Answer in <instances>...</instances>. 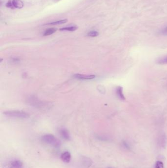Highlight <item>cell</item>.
<instances>
[{"label": "cell", "instance_id": "obj_10", "mask_svg": "<svg viewBox=\"0 0 167 168\" xmlns=\"http://www.w3.org/2000/svg\"><path fill=\"white\" fill-rule=\"evenodd\" d=\"M157 63L159 65L167 64V55L164 56L158 59Z\"/></svg>", "mask_w": 167, "mask_h": 168}, {"label": "cell", "instance_id": "obj_13", "mask_svg": "<svg viewBox=\"0 0 167 168\" xmlns=\"http://www.w3.org/2000/svg\"><path fill=\"white\" fill-rule=\"evenodd\" d=\"M67 21H68L67 19H63V20H61L55 21V22H54L50 23H49V24H48V25H60V24H64L65 23H66Z\"/></svg>", "mask_w": 167, "mask_h": 168}, {"label": "cell", "instance_id": "obj_6", "mask_svg": "<svg viewBox=\"0 0 167 168\" xmlns=\"http://www.w3.org/2000/svg\"><path fill=\"white\" fill-rule=\"evenodd\" d=\"M60 135L62 138H63L65 140H70L71 139V136L70 135L69 132L66 129L62 128L59 131Z\"/></svg>", "mask_w": 167, "mask_h": 168}, {"label": "cell", "instance_id": "obj_8", "mask_svg": "<svg viewBox=\"0 0 167 168\" xmlns=\"http://www.w3.org/2000/svg\"><path fill=\"white\" fill-rule=\"evenodd\" d=\"M23 164L20 160H14L10 164V168H23Z\"/></svg>", "mask_w": 167, "mask_h": 168}, {"label": "cell", "instance_id": "obj_1", "mask_svg": "<svg viewBox=\"0 0 167 168\" xmlns=\"http://www.w3.org/2000/svg\"><path fill=\"white\" fill-rule=\"evenodd\" d=\"M41 140L46 144L50 145L55 148H59L61 144L60 140L52 134L44 135L42 137Z\"/></svg>", "mask_w": 167, "mask_h": 168}, {"label": "cell", "instance_id": "obj_15", "mask_svg": "<svg viewBox=\"0 0 167 168\" xmlns=\"http://www.w3.org/2000/svg\"><path fill=\"white\" fill-rule=\"evenodd\" d=\"M98 35H99V33L96 31H92L88 33V36L89 37H97Z\"/></svg>", "mask_w": 167, "mask_h": 168}, {"label": "cell", "instance_id": "obj_4", "mask_svg": "<svg viewBox=\"0 0 167 168\" xmlns=\"http://www.w3.org/2000/svg\"><path fill=\"white\" fill-rule=\"evenodd\" d=\"M62 161L66 163H69L71 160V154L69 151H64L60 156Z\"/></svg>", "mask_w": 167, "mask_h": 168}, {"label": "cell", "instance_id": "obj_18", "mask_svg": "<svg viewBox=\"0 0 167 168\" xmlns=\"http://www.w3.org/2000/svg\"><path fill=\"white\" fill-rule=\"evenodd\" d=\"M112 168V167H108V168Z\"/></svg>", "mask_w": 167, "mask_h": 168}, {"label": "cell", "instance_id": "obj_14", "mask_svg": "<svg viewBox=\"0 0 167 168\" xmlns=\"http://www.w3.org/2000/svg\"><path fill=\"white\" fill-rule=\"evenodd\" d=\"M155 168H164V164L161 161H158L155 163Z\"/></svg>", "mask_w": 167, "mask_h": 168}, {"label": "cell", "instance_id": "obj_3", "mask_svg": "<svg viewBox=\"0 0 167 168\" xmlns=\"http://www.w3.org/2000/svg\"><path fill=\"white\" fill-rule=\"evenodd\" d=\"M166 136L165 134L162 133L160 134L157 138V144L158 146L161 148H164L166 144Z\"/></svg>", "mask_w": 167, "mask_h": 168}, {"label": "cell", "instance_id": "obj_19", "mask_svg": "<svg viewBox=\"0 0 167 168\" xmlns=\"http://www.w3.org/2000/svg\"><path fill=\"white\" fill-rule=\"evenodd\" d=\"M57 1H59V0H57Z\"/></svg>", "mask_w": 167, "mask_h": 168}, {"label": "cell", "instance_id": "obj_17", "mask_svg": "<svg viewBox=\"0 0 167 168\" xmlns=\"http://www.w3.org/2000/svg\"><path fill=\"white\" fill-rule=\"evenodd\" d=\"M162 33L163 35H167V27L165 28V29H163L162 32Z\"/></svg>", "mask_w": 167, "mask_h": 168}, {"label": "cell", "instance_id": "obj_7", "mask_svg": "<svg viewBox=\"0 0 167 168\" xmlns=\"http://www.w3.org/2000/svg\"><path fill=\"white\" fill-rule=\"evenodd\" d=\"M116 94L118 99L120 100H126V97L125 95L123 94V88L121 87H118L116 89Z\"/></svg>", "mask_w": 167, "mask_h": 168}, {"label": "cell", "instance_id": "obj_12", "mask_svg": "<svg viewBox=\"0 0 167 168\" xmlns=\"http://www.w3.org/2000/svg\"><path fill=\"white\" fill-rule=\"evenodd\" d=\"M77 26H70V27H64L60 29V31H75L77 30Z\"/></svg>", "mask_w": 167, "mask_h": 168}, {"label": "cell", "instance_id": "obj_5", "mask_svg": "<svg viewBox=\"0 0 167 168\" xmlns=\"http://www.w3.org/2000/svg\"><path fill=\"white\" fill-rule=\"evenodd\" d=\"M94 75H86L77 74L74 75L75 78L80 80H91L95 78Z\"/></svg>", "mask_w": 167, "mask_h": 168}, {"label": "cell", "instance_id": "obj_2", "mask_svg": "<svg viewBox=\"0 0 167 168\" xmlns=\"http://www.w3.org/2000/svg\"><path fill=\"white\" fill-rule=\"evenodd\" d=\"M3 114L8 117H17L20 119H27L30 117L28 113L24 111H8L5 112Z\"/></svg>", "mask_w": 167, "mask_h": 168}, {"label": "cell", "instance_id": "obj_11", "mask_svg": "<svg viewBox=\"0 0 167 168\" xmlns=\"http://www.w3.org/2000/svg\"><path fill=\"white\" fill-rule=\"evenodd\" d=\"M57 29L54 28H49L45 31L44 33V36H48V35H52L53 33H55V32L57 31Z\"/></svg>", "mask_w": 167, "mask_h": 168}, {"label": "cell", "instance_id": "obj_16", "mask_svg": "<svg viewBox=\"0 0 167 168\" xmlns=\"http://www.w3.org/2000/svg\"><path fill=\"white\" fill-rule=\"evenodd\" d=\"M6 6L7 8H14V6L13 5L12 2H11V1H8L6 3Z\"/></svg>", "mask_w": 167, "mask_h": 168}, {"label": "cell", "instance_id": "obj_9", "mask_svg": "<svg viewBox=\"0 0 167 168\" xmlns=\"http://www.w3.org/2000/svg\"><path fill=\"white\" fill-rule=\"evenodd\" d=\"M12 3L15 8H22L24 6V3L21 0H13Z\"/></svg>", "mask_w": 167, "mask_h": 168}]
</instances>
